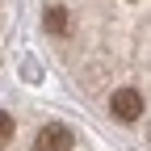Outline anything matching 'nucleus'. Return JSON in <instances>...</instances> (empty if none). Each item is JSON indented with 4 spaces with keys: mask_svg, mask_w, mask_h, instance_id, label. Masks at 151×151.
I'll list each match as a JSON object with an SVG mask.
<instances>
[{
    "mask_svg": "<svg viewBox=\"0 0 151 151\" xmlns=\"http://www.w3.org/2000/svg\"><path fill=\"white\" fill-rule=\"evenodd\" d=\"M42 25H46L55 38H63V34H67V9H63V4H50V9L42 13Z\"/></svg>",
    "mask_w": 151,
    "mask_h": 151,
    "instance_id": "nucleus-3",
    "label": "nucleus"
},
{
    "mask_svg": "<svg viewBox=\"0 0 151 151\" xmlns=\"http://www.w3.org/2000/svg\"><path fill=\"white\" fill-rule=\"evenodd\" d=\"M13 139V113H0V147H9Z\"/></svg>",
    "mask_w": 151,
    "mask_h": 151,
    "instance_id": "nucleus-4",
    "label": "nucleus"
},
{
    "mask_svg": "<svg viewBox=\"0 0 151 151\" xmlns=\"http://www.w3.org/2000/svg\"><path fill=\"white\" fill-rule=\"evenodd\" d=\"M109 109H113L118 122H134L139 113H143V97H139L134 88H118V92L109 97Z\"/></svg>",
    "mask_w": 151,
    "mask_h": 151,
    "instance_id": "nucleus-2",
    "label": "nucleus"
},
{
    "mask_svg": "<svg viewBox=\"0 0 151 151\" xmlns=\"http://www.w3.org/2000/svg\"><path fill=\"white\" fill-rule=\"evenodd\" d=\"M34 147H38V151H71V147H76V134H71L63 122H46L42 130H38Z\"/></svg>",
    "mask_w": 151,
    "mask_h": 151,
    "instance_id": "nucleus-1",
    "label": "nucleus"
}]
</instances>
